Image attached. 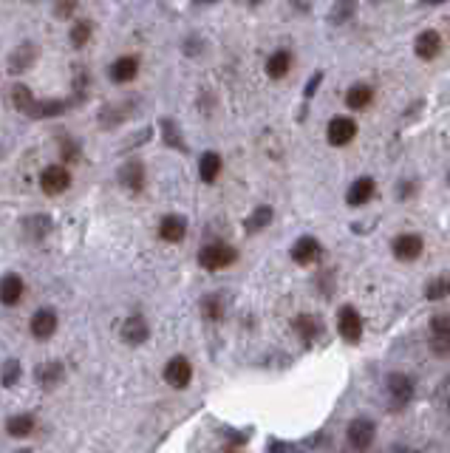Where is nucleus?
Wrapping results in <instances>:
<instances>
[{
  "instance_id": "f257e3e1",
  "label": "nucleus",
  "mask_w": 450,
  "mask_h": 453,
  "mask_svg": "<svg viewBox=\"0 0 450 453\" xmlns=\"http://www.w3.org/2000/svg\"><path fill=\"white\" fill-rule=\"evenodd\" d=\"M238 261V252L229 247V244H207V247H201V252H198V264L204 266V269H209V272H218V269H227V266H232Z\"/></svg>"
},
{
  "instance_id": "f03ea898",
  "label": "nucleus",
  "mask_w": 450,
  "mask_h": 453,
  "mask_svg": "<svg viewBox=\"0 0 450 453\" xmlns=\"http://www.w3.org/2000/svg\"><path fill=\"white\" fill-rule=\"evenodd\" d=\"M385 394H388V408H391V411H402L411 403V397H413V380L405 377V374H388Z\"/></svg>"
},
{
  "instance_id": "7ed1b4c3",
  "label": "nucleus",
  "mask_w": 450,
  "mask_h": 453,
  "mask_svg": "<svg viewBox=\"0 0 450 453\" xmlns=\"http://www.w3.org/2000/svg\"><path fill=\"white\" fill-rule=\"evenodd\" d=\"M40 187L43 193L48 196H59L71 187V173L66 165H48L43 173H40Z\"/></svg>"
},
{
  "instance_id": "20e7f679",
  "label": "nucleus",
  "mask_w": 450,
  "mask_h": 453,
  "mask_svg": "<svg viewBox=\"0 0 450 453\" xmlns=\"http://www.w3.org/2000/svg\"><path fill=\"white\" fill-rule=\"evenodd\" d=\"M431 351L436 357H450V315L431 317Z\"/></svg>"
},
{
  "instance_id": "39448f33",
  "label": "nucleus",
  "mask_w": 450,
  "mask_h": 453,
  "mask_svg": "<svg viewBox=\"0 0 450 453\" xmlns=\"http://www.w3.org/2000/svg\"><path fill=\"white\" fill-rule=\"evenodd\" d=\"M374 434H377L374 422H371V419H366V416H357V419H351V422H348L346 439H348V445H351L354 450H366V447L374 442Z\"/></svg>"
},
{
  "instance_id": "423d86ee",
  "label": "nucleus",
  "mask_w": 450,
  "mask_h": 453,
  "mask_svg": "<svg viewBox=\"0 0 450 453\" xmlns=\"http://www.w3.org/2000/svg\"><path fill=\"white\" fill-rule=\"evenodd\" d=\"M193 380V366H190V360L187 357H170V362L165 366V382L170 388H178V391H185Z\"/></svg>"
},
{
  "instance_id": "0eeeda50",
  "label": "nucleus",
  "mask_w": 450,
  "mask_h": 453,
  "mask_svg": "<svg viewBox=\"0 0 450 453\" xmlns=\"http://www.w3.org/2000/svg\"><path fill=\"white\" fill-rule=\"evenodd\" d=\"M337 331L343 340L359 343V338H363V317H359V312L354 306H343L337 312Z\"/></svg>"
},
{
  "instance_id": "6e6552de",
  "label": "nucleus",
  "mask_w": 450,
  "mask_h": 453,
  "mask_svg": "<svg viewBox=\"0 0 450 453\" xmlns=\"http://www.w3.org/2000/svg\"><path fill=\"white\" fill-rule=\"evenodd\" d=\"M354 136H357V122L351 116H335L332 122H328V128H326V139H328V145H335V147H343V145L354 142Z\"/></svg>"
},
{
  "instance_id": "1a4fd4ad",
  "label": "nucleus",
  "mask_w": 450,
  "mask_h": 453,
  "mask_svg": "<svg viewBox=\"0 0 450 453\" xmlns=\"http://www.w3.org/2000/svg\"><path fill=\"white\" fill-rule=\"evenodd\" d=\"M425 244H422V238H419L416 232H402L394 238V244H391V252L397 261H416L419 255H422Z\"/></svg>"
},
{
  "instance_id": "9d476101",
  "label": "nucleus",
  "mask_w": 450,
  "mask_h": 453,
  "mask_svg": "<svg viewBox=\"0 0 450 453\" xmlns=\"http://www.w3.org/2000/svg\"><path fill=\"white\" fill-rule=\"evenodd\" d=\"M119 185H122L128 193H142V187H144V165L139 159H128L122 167H119Z\"/></svg>"
},
{
  "instance_id": "9b49d317",
  "label": "nucleus",
  "mask_w": 450,
  "mask_h": 453,
  "mask_svg": "<svg viewBox=\"0 0 450 453\" xmlns=\"http://www.w3.org/2000/svg\"><path fill=\"white\" fill-rule=\"evenodd\" d=\"M35 380H37V385H40V388L51 391V388H57L59 382L66 380V366H63V362H59V360L40 362V366L35 369Z\"/></svg>"
},
{
  "instance_id": "f8f14e48",
  "label": "nucleus",
  "mask_w": 450,
  "mask_h": 453,
  "mask_svg": "<svg viewBox=\"0 0 450 453\" xmlns=\"http://www.w3.org/2000/svg\"><path fill=\"white\" fill-rule=\"evenodd\" d=\"M323 247H320V241L312 238V235H303V238H297L294 241V247H292V261L300 264V266H309L320 258Z\"/></svg>"
},
{
  "instance_id": "ddd939ff",
  "label": "nucleus",
  "mask_w": 450,
  "mask_h": 453,
  "mask_svg": "<svg viewBox=\"0 0 450 453\" xmlns=\"http://www.w3.org/2000/svg\"><path fill=\"white\" fill-rule=\"evenodd\" d=\"M59 320H57V312L54 309H37L32 315V323H28V329H32V335L37 340H48L54 338V331H57Z\"/></svg>"
},
{
  "instance_id": "4468645a",
  "label": "nucleus",
  "mask_w": 450,
  "mask_h": 453,
  "mask_svg": "<svg viewBox=\"0 0 450 453\" xmlns=\"http://www.w3.org/2000/svg\"><path fill=\"white\" fill-rule=\"evenodd\" d=\"M185 235H187V219L185 216L170 213L159 221V238L167 241V244H178V241H185Z\"/></svg>"
},
{
  "instance_id": "2eb2a0df",
  "label": "nucleus",
  "mask_w": 450,
  "mask_h": 453,
  "mask_svg": "<svg viewBox=\"0 0 450 453\" xmlns=\"http://www.w3.org/2000/svg\"><path fill=\"white\" fill-rule=\"evenodd\" d=\"M37 63V46L35 43H23V46H17L12 54H9V71L12 74H23V71H28Z\"/></svg>"
},
{
  "instance_id": "dca6fc26",
  "label": "nucleus",
  "mask_w": 450,
  "mask_h": 453,
  "mask_svg": "<svg viewBox=\"0 0 450 453\" xmlns=\"http://www.w3.org/2000/svg\"><path fill=\"white\" fill-rule=\"evenodd\" d=\"M374 190H377V185H374V178H371V176L357 178L354 185L348 187V193H346L348 207H366V204L374 198Z\"/></svg>"
},
{
  "instance_id": "f3484780",
  "label": "nucleus",
  "mask_w": 450,
  "mask_h": 453,
  "mask_svg": "<svg viewBox=\"0 0 450 453\" xmlns=\"http://www.w3.org/2000/svg\"><path fill=\"white\" fill-rule=\"evenodd\" d=\"M23 292H26L23 278L15 275V272H9V275H3V281H0V304H3V306H17L23 300Z\"/></svg>"
},
{
  "instance_id": "a211bd4d",
  "label": "nucleus",
  "mask_w": 450,
  "mask_h": 453,
  "mask_svg": "<svg viewBox=\"0 0 450 453\" xmlns=\"http://www.w3.org/2000/svg\"><path fill=\"white\" fill-rule=\"evenodd\" d=\"M147 338H150V326H147V320H144L142 315H133V317L125 320V326H122V340H125L128 346H142V343H147Z\"/></svg>"
},
{
  "instance_id": "6ab92c4d",
  "label": "nucleus",
  "mask_w": 450,
  "mask_h": 453,
  "mask_svg": "<svg viewBox=\"0 0 450 453\" xmlns=\"http://www.w3.org/2000/svg\"><path fill=\"white\" fill-rule=\"evenodd\" d=\"M413 51H416L419 59H436L439 51H442V37H439V32H433V28L422 32V35L413 40Z\"/></svg>"
},
{
  "instance_id": "aec40b11",
  "label": "nucleus",
  "mask_w": 450,
  "mask_h": 453,
  "mask_svg": "<svg viewBox=\"0 0 450 453\" xmlns=\"http://www.w3.org/2000/svg\"><path fill=\"white\" fill-rule=\"evenodd\" d=\"M292 329L297 331L303 343H315V340L323 338V323H320L315 315H297V317L292 320Z\"/></svg>"
},
{
  "instance_id": "412c9836",
  "label": "nucleus",
  "mask_w": 450,
  "mask_h": 453,
  "mask_svg": "<svg viewBox=\"0 0 450 453\" xmlns=\"http://www.w3.org/2000/svg\"><path fill=\"white\" fill-rule=\"evenodd\" d=\"M74 105V100H37L28 111L32 119H51V116H63L68 108Z\"/></svg>"
},
{
  "instance_id": "4be33fe9",
  "label": "nucleus",
  "mask_w": 450,
  "mask_h": 453,
  "mask_svg": "<svg viewBox=\"0 0 450 453\" xmlns=\"http://www.w3.org/2000/svg\"><path fill=\"white\" fill-rule=\"evenodd\" d=\"M37 428V416L35 414H15L6 419V434L15 436V439H26L32 436Z\"/></svg>"
},
{
  "instance_id": "5701e85b",
  "label": "nucleus",
  "mask_w": 450,
  "mask_h": 453,
  "mask_svg": "<svg viewBox=\"0 0 450 453\" xmlns=\"http://www.w3.org/2000/svg\"><path fill=\"white\" fill-rule=\"evenodd\" d=\"M371 102H374V88L366 85V82H354V85L346 91V105H348L351 111H366Z\"/></svg>"
},
{
  "instance_id": "b1692460",
  "label": "nucleus",
  "mask_w": 450,
  "mask_h": 453,
  "mask_svg": "<svg viewBox=\"0 0 450 453\" xmlns=\"http://www.w3.org/2000/svg\"><path fill=\"white\" fill-rule=\"evenodd\" d=\"M139 74V59L136 57H119L116 63L111 66V80L113 82H133Z\"/></svg>"
},
{
  "instance_id": "393cba45",
  "label": "nucleus",
  "mask_w": 450,
  "mask_h": 453,
  "mask_svg": "<svg viewBox=\"0 0 450 453\" xmlns=\"http://www.w3.org/2000/svg\"><path fill=\"white\" fill-rule=\"evenodd\" d=\"M289 71H292V51L278 48L272 57L266 59V74L272 77V80H283Z\"/></svg>"
},
{
  "instance_id": "a878e982",
  "label": "nucleus",
  "mask_w": 450,
  "mask_h": 453,
  "mask_svg": "<svg viewBox=\"0 0 450 453\" xmlns=\"http://www.w3.org/2000/svg\"><path fill=\"white\" fill-rule=\"evenodd\" d=\"M201 315H204V320H209V323L224 320V315H227V300H224V295H204V297H201Z\"/></svg>"
},
{
  "instance_id": "bb28decb",
  "label": "nucleus",
  "mask_w": 450,
  "mask_h": 453,
  "mask_svg": "<svg viewBox=\"0 0 450 453\" xmlns=\"http://www.w3.org/2000/svg\"><path fill=\"white\" fill-rule=\"evenodd\" d=\"M221 167H224V162H221V156L218 154H204L201 156V162H198V176H201V181H207V185H213V181L221 176Z\"/></svg>"
},
{
  "instance_id": "cd10ccee",
  "label": "nucleus",
  "mask_w": 450,
  "mask_h": 453,
  "mask_svg": "<svg viewBox=\"0 0 450 453\" xmlns=\"http://www.w3.org/2000/svg\"><path fill=\"white\" fill-rule=\"evenodd\" d=\"M272 219H275V213H272V207H266V204H261V207H255L252 213L247 216V221H244V227H247V232H261V230H266L269 224H272Z\"/></svg>"
},
{
  "instance_id": "c85d7f7f",
  "label": "nucleus",
  "mask_w": 450,
  "mask_h": 453,
  "mask_svg": "<svg viewBox=\"0 0 450 453\" xmlns=\"http://www.w3.org/2000/svg\"><path fill=\"white\" fill-rule=\"evenodd\" d=\"M51 230V219L48 216H32V219H26L23 221V235L28 241H43Z\"/></svg>"
},
{
  "instance_id": "c756f323",
  "label": "nucleus",
  "mask_w": 450,
  "mask_h": 453,
  "mask_svg": "<svg viewBox=\"0 0 450 453\" xmlns=\"http://www.w3.org/2000/svg\"><path fill=\"white\" fill-rule=\"evenodd\" d=\"M354 15H357V0H337V3L332 6V12H328V23L346 26L348 20H354Z\"/></svg>"
},
{
  "instance_id": "7c9ffc66",
  "label": "nucleus",
  "mask_w": 450,
  "mask_h": 453,
  "mask_svg": "<svg viewBox=\"0 0 450 453\" xmlns=\"http://www.w3.org/2000/svg\"><path fill=\"white\" fill-rule=\"evenodd\" d=\"M159 128H162V139H165L170 147H176V150H187L182 131H178V125L173 122L170 116H165V119H162V122H159Z\"/></svg>"
},
{
  "instance_id": "2f4dec72",
  "label": "nucleus",
  "mask_w": 450,
  "mask_h": 453,
  "mask_svg": "<svg viewBox=\"0 0 450 453\" xmlns=\"http://www.w3.org/2000/svg\"><path fill=\"white\" fill-rule=\"evenodd\" d=\"M91 35H94V23L91 20H77L71 26V32H68V40H71L74 48H82V46H88Z\"/></svg>"
},
{
  "instance_id": "473e14b6",
  "label": "nucleus",
  "mask_w": 450,
  "mask_h": 453,
  "mask_svg": "<svg viewBox=\"0 0 450 453\" xmlns=\"http://www.w3.org/2000/svg\"><path fill=\"white\" fill-rule=\"evenodd\" d=\"M35 102H37V100H35V94H32V88H28V85H15V88H12V105H15L20 113L28 116V111H32Z\"/></svg>"
},
{
  "instance_id": "72a5a7b5",
  "label": "nucleus",
  "mask_w": 450,
  "mask_h": 453,
  "mask_svg": "<svg viewBox=\"0 0 450 453\" xmlns=\"http://www.w3.org/2000/svg\"><path fill=\"white\" fill-rule=\"evenodd\" d=\"M425 297L428 300H444L450 297V275H439L425 286Z\"/></svg>"
},
{
  "instance_id": "f704fd0d",
  "label": "nucleus",
  "mask_w": 450,
  "mask_h": 453,
  "mask_svg": "<svg viewBox=\"0 0 450 453\" xmlns=\"http://www.w3.org/2000/svg\"><path fill=\"white\" fill-rule=\"evenodd\" d=\"M23 377V369H20V360H6L3 362V371H0V382L3 388H15Z\"/></svg>"
},
{
  "instance_id": "c9c22d12",
  "label": "nucleus",
  "mask_w": 450,
  "mask_h": 453,
  "mask_svg": "<svg viewBox=\"0 0 450 453\" xmlns=\"http://www.w3.org/2000/svg\"><path fill=\"white\" fill-rule=\"evenodd\" d=\"M59 156H63V162H79V145H77V139L63 136V142H59Z\"/></svg>"
},
{
  "instance_id": "e433bc0d",
  "label": "nucleus",
  "mask_w": 450,
  "mask_h": 453,
  "mask_svg": "<svg viewBox=\"0 0 450 453\" xmlns=\"http://www.w3.org/2000/svg\"><path fill=\"white\" fill-rule=\"evenodd\" d=\"M74 12H77V0H57V6H54V15H57L59 20H68Z\"/></svg>"
},
{
  "instance_id": "4c0bfd02",
  "label": "nucleus",
  "mask_w": 450,
  "mask_h": 453,
  "mask_svg": "<svg viewBox=\"0 0 450 453\" xmlns=\"http://www.w3.org/2000/svg\"><path fill=\"white\" fill-rule=\"evenodd\" d=\"M320 82H323V71H317V74L309 80V85H306V91H303V97H306V100H312V97H315V91H317V85H320Z\"/></svg>"
},
{
  "instance_id": "58836bf2",
  "label": "nucleus",
  "mask_w": 450,
  "mask_h": 453,
  "mask_svg": "<svg viewBox=\"0 0 450 453\" xmlns=\"http://www.w3.org/2000/svg\"><path fill=\"white\" fill-rule=\"evenodd\" d=\"M408 196H413V185H411V181H402V187H400V198H408Z\"/></svg>"
},
{
  "instance_id": "ea45409f",
  "label": "nucleus",
  "mask_w": 450,
  "mask_h": 453,
  "mask_svg": "<svg viewBox=\"0 0 450 453\" xmlns=\"http://www.w3.org/2000/svg\"><path fill=\"white\" fill-rule=\"evenodd\" d=\"M266 450H289V445H283V442H275V439H269V442H266Z\"/></svg>"
},
{
  "instance_id": "a19ab883",
  "label": "nucleus",
  "mask_w": 450,
  "mask_h": 453,
  "mask_svg": "<svg viewBox=\"0 0 450 453\" xmlns=\"http://www.w3.org/2000/svg\"><path fill=\"white\" fill-rule=\"evenodd\" d=\"M422 6H442V3H447V0H419Z\"/></svg>"
},
{
  "instance_id": "79ce46f5",
  "label": "nucleus",
  "mask_w": 450,
  "mask_h": 453,
  "mask_svg": "<svg viewBox=\"0 0 450 453\" xmlns=\"http://www.w3.org/2000/svg\"><path fill=\"white\" fill-rule=\"evenodd\" d=\"M193 3H198V6H204V3H216V0H193Z\"/></svg>"
},
{
  "instance_id": "37998d69",
  "label": "nucleus",
  "mask_w": 450,
  "mask_h": 453,
  "mask_svg": "<svg viewBox=\"0 0 450 453\" xmlns=\"http://www.w3.org/2000/svg\"><path fill=\"white\" fill-rule=\"evenodd\" d=\"M247 3H263V0H247Z\"/></svg>"
},
{
  "instance_id": "c03bdc74",
  "label": "nucleus",
  "mask_w": 450,
  "mask_h": 453,
  "mask_svg": "<svg viewBox=\"0 0 450 453\" xmlns=\"http://www.w3.org/2000/svg\"><path fill=\"white\" fill-rule=\"evenodd\" d=\"M447 185H450V173H447Z\"/></svg>"
},
{
  "instance_id": "a18cd8bd",
  "label": "nucleus",
  "mask_w": 450,
  "mask_h": 453,
  "mask_svg": "<svg viewBox=\"0 0 450 453\" xmlns=\"http://www.w3.org/2000/svg\"><path fill=\"white\" fill-rule=\"evenodd\" d=\"M447 408H450V405H447Z\"/></svg>"
}]
</instances>
